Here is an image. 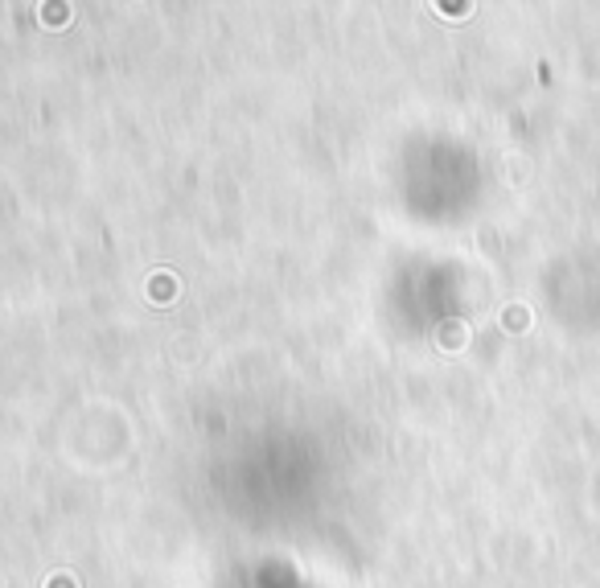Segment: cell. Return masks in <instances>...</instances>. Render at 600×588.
Returning a JSON list of instances; mask_svg holds the SVG:
<instances>
[{"label": "cell", "instance_id": "1", "mask_svg": "<svg viewBox=\"0 0 600 588\" xmlns=\"http://www.w3.org/2000/svg\"><path fill=\"white\" fill-rule=\"evenodd\" d=\"M50 588H74V584H70V576H54V584H50Z\"/></svg>", "mask_w": 600, "mask_h": 588}]
</instances>
